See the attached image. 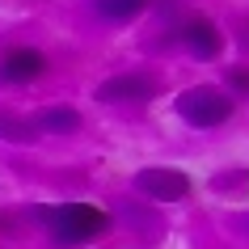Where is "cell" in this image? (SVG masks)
I'll use <instances>...</instances> for the list:
<instances>
[{
    "label": "cell",
    "mask_w": 249,
    "mask_h": 249,
    "mask_svg": "<svg viewBox=\"0 0 249 249\" xmlns=\"http://www.w3.org/2000/svg\"><path fill=\"white\" fill-rule=\"evenodd\" d=\"M245 182H249V173H245V169H236V173H220V178H211V190H220V195H232V190H241Z\"/></svg>",
    "instance_id": "cell-11"
},
{
    "label": "cell",
    "mask_w": 249,
    "mask_h": 249,
    "mask_svg": "<svg viewBox=\"0 0 249 249\" xmlns=\"http://www.w3.org/2000/svg\"><path fill=\"white\" fill-rule=\"evenodd\" d=\"M51 59L38 47H9L0 55V85H34L47 76Z\"/></svg>",
    "instance_id": "cell-6"
},
{
    "label": "cell",
    "mask_w": 249,
    "mask_h": 249,
    "mask_svg": "<svg viewBox=\"0 0 249 249\" xmlns=\"http://www.w3.org/2000/svg\"><path fill=\"white\" fill-rule=\"evenodd\" d=\"M0 140L4 144H34L38 140V127L21 114H9V110H0Z\"/></svg>",
    "instance_id": "cell-10"
},
{
    "label": "cell",
    "mask_w": 249,
    "mask_h": 249,
    "mask_svg": "<svg viewBox=\"0 0 249 249\" xmlns=\"http://www.w3.org/2000/svg\"><path fill=\"white\" fill-rule=\"evenodd\" d=\"M30 123L38 127V135H76L80 131V110H72V106H47Z\"/></svg>",
    "instance_id": "cell-7"
},
{
    "label": "cell",
    "mask_w": 249,
    "mask_h": 249,
    "mask_svg": "<svg viewBox=\"0 0 249 249\" xmlns=\"http://www.w3.org/2000/svg\"><path fill=\"white\" fill-rule=\"evenodd\" d=\"M228 85H224V89L232 93V97H249V68H228Z\"/></svg>",
    "instance_id": "cell-12"
},
{
    "label": "cell",
    "mask_w": 249,
    "mask_h": 249,
    "mask_svg": "<svg viewBox=\"0 0 249 249\" xmlns=\"http://www.w3.org/2000/svg\"><path fill=\"white\" fill-rule=\"evenodd\" d=\"M123 224L135 232L140 245H160V241H165V224H160L157 211H148V207L140 211L135 203H131V207H123Z\"/></svg>",
    "instance_id": "cell-8"
},
{
    "label": "cell",
    "mask_w": 249,
    "mask_h": 249,
    "mask_svg": "<svg viewBox=\"0 0 249 249\" xmlns=\"http://www.w3.org/2000/svg\"><path fill=\"white\" fill-rule=\"evenodd\" d=\"M148 4L152 0H93V13L102 21H110V26H127V21H135L144 13Z\"/></svg>",
    "instance_id": "cell-9"
},
{
    "label": "cell",
    "mask_w": 249,
    "mask_h": 249,
    "mask_svg": "<svg viewBox=\"0 0 249 249\" xmlns=\"http://www.w3.org/2000/svg\"><path fill=\"white\" fill-rule=\"evenodd\" d=\"M38 220L47 224V236L55 245L80 249V245H97L110 232V215L97 203H64V207H47L38 211Z\"/></svg>",
    "instance_id": "cell-1"
},
{
    "label": "cell",
    "mask_w": 249,
    "mask_h": 249,
    "mask_svg": "<svg viewBox=\"0 0 249 249\" xmlns=\"http://www.w3.org/2000/svg\"><path fill=\"white\" fill-rule=\"evenodd\" d=\"M165 93V76L160 72H148V68H135V72H118V76H106L93 93V102L102 106H144L152 97Z\"/></svg>",
    "instance_id": "cell-3"
},
{
    "label": "cell",
    "mask_w": 249,
    "mask_h": 249,
    "mask_svg": "<svg viewBox=\"0 0 249 249\" xmlns=\"http://www.w3.org/2000/svg\"><path fill=\"white\" fill-rule=\"evenodd\" d=\"M178 42H182L186 51H190V59H203V64H211V59H220L224 51V30L211 21V17H186L182 30H178Z\"/></svg>",
    "instance_id": "cell-5"
},
{
    "label": "cell",
    "mask_w": 249,
    "mask_h": 249,
    "mask_svg": "<svg viewBox=\"0 0 249 249\" xmlns=\"http://www.w3.org/2000/svg\"><path fill=\"white\" fill-rule=\"evenodd\" d=\"M236 114V97L220 85H190L178 93V118L195 131H215Z\"/></svg>",
    "instance_id": "cell-2"
},
{
    "label": "cell",
    "mask_w": 249,
    "mask_h": 249,
    "mask_svg": "<svg viewBox=\"0 0 249 249\" xmlns=\"http://www.w3.org/2000/svg\"><path fill=\"white\" fill-rule=\"evenodd\" d=\"M135 190L152 203H182L195 190V182H190V173L173 169V165H144L135 173Z\"/></svg>",
    "instance_id": "cell-4"
},
{
    "label": "cell",
    "mask_w": 249,
    "mask_h": 249,
    "mask_svg": "<svg viewBox=\"0 0 249 249\" xmlns=\"http://www.w3.org/2000/svg\"><path fill=\"white\" fill-rule=\"evenodd\" d=\"M236 228H241V232H249V211L241 215V220H236Z\"/></svg>",
    "instance_id": "cell-13"
}]
</instances>
